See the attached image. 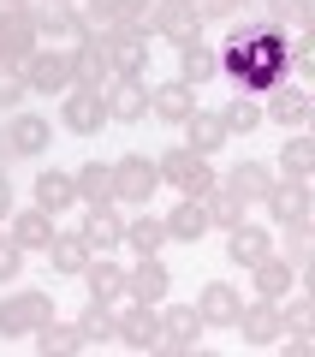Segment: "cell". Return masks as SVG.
I'll return each mask as SVG.
<instances>
[{
	"label": "cell",
	"instance_id": "cell-1",
	"mask_svg": "<svg viewBox=\"0 0 315 357\" xmlns=\"http://www.w3.org/2000/svg\"><path fill=\"white\" fill-rule=\"evenodd\" d=\"M143 30H149L155 42H173V48H185V42H202V13L197 0H155L149 18H143Z\"/></svg>",
	"mask_w": 315,
	"mask_h": 357
},
{
	"label": "cell",
	"instance_id": "cell-2",
	"mask_svg": "<svg viewBox=\"0 0 315 357\" xmlns=\"http://www.w3.org/2000/svg\"><path fill=\"white\" fill-rule=\"evenodd\" d=\"M197 345H202L197 304H173V310L155 304V351L161 357H185V351H197Z\"/></svg>",
	"mask_w": 315,
	"mask_h": 357
},
{
	"label": "cell",
	"instance_id": "cell-3",
	"mask_svg": "<svg viewBox=\"0 0 315 357\" xmlns=\"http://www.w3.org/2000/svg\"><path fill=\"white\" fill-rule=\"evenodd\" d=\"M42 321H54L48 292H6L0 298V340H30Z\"/></svg>",
	"mask_w": 315,
	"mask_h": 357
},
{
	"label": "cell",
	"instance_id": "cell-4",
	"mask_svg": "<svg viewBox=\"0 0 315 357\" xmlns=\"http://www.w3.org/2000/svg\"><path fill=\"white\" fill-rule=\"evenodd\" d=\"M101 107H107V126H137V119H149V84L137 72L107 77L101 84Z\"/></svg>",
	"mask_w": 315,
	"mask_h": 357
},
{
	"label": "cell",
	"instance_id": "cell-5",
	"mask_svg": "<svg viewBox=\"0 0 315 357\" xmlns=\"http://www.w3.org/2000/svg\"><path fill=\"white\" fill-rule=\"evenodd\" d=\"M60 126L72 131V137H95V131L107 126L101 89H89V84H66V89H60Z\"/></svg>",
	"mask_w": 315,
	"mask_h": 357
},
{
	"label": "cell",
	"instance_id": "cell-6",
	"mask_svg": "<svg viewBox=\"0 0 315 357\" xmlns=\"http://www.w3.org/2000/svg\"><path fill=\"white\" fill-rule=\"evenodd\" d=\"M101 42H107V66H114V77H125V72H137L143 77V66H149V30L143 24H114V30H101Z\"/></svg>",
	"mask_w": 315,
	"mask_h": 357
},
{
	"label": "cell",
	"instance_id": "cell-7",
	"mask_svg": "<svg viewBox=\"0 0 315 357\" xmlns=\"http://www.w3.org/2000/svg\"><path fill=\"white\" fill-rule=\"evenodd\" d=\"M30 24H36L42 42H84L89 36L84 13H77L72 0H30Z\"/></svg>",
	"mask_w": 315,
	"mask_h": 357
},
{
	"label": "cell",
	"instance_id": "cell-8",
	"mask_svg": "<svg viewBox=\"0 0 315 357\" xmlns=\"http://www.w3.org/2000/svg\"><path fill=\"white\" fill-rule=\"evenodd\" d=\"M155 191H161V173H155L149 155H125V161H114V203L143 208Z\"/></svg>",
	"mask_w": 315,
	"mask_h": 357
},
{
	"label": "cell",
	"instance_id": "cell-9",
	"mask_svg": "<svg viewBox=\"0 0 315 357\" xmlns=\"http://www.w3.org/2000/svg\"><path fill=\"white\" fill-rule=\"evenodd\" d=\"M114 310V345H125V351H155V304H131V298H119Z\"/></svg>",
	"mask_w": 315,
	"mask_h": 357
},
{
	"label": "cell",
	"instance_id": "cell-10",
	"mask_svg": "<svg viewBox=\"0 0 315 357\" xmlns=\"http://www.w3.org/2000/svg\"><path fill=\"white\" fill-rule=\"evenodd\" d=\"M232 328L244 333V345H250V351H274L279 333H286V321H279V304H274V298H256V304L238 310V321H232Z\"/></svg>",
	"mask_w": 315,
	"mask_h": 357
},
{
	"label": "cell",
	"instance_id": "cell-11",
	"mask_svg": "<svg viewBox=\"0 0 315 357\" xmlns=\"http://www.w3.org/2000/svg\"><path fill=\"white\" fill-rule=\"evenodd\" d=\"M36 48H42V36H36V24H30V6H6V13H0V60L24 66Z\"/></svg>",
	"mask_w": 315,
	"mask_h": 357
},
{
	"label": "cell",
	"instance_id": "cell-12",
	"mask_svg": "<svg viewBox=\"0 0 315 357\" xmlns=\"http://www.w3.org/2000/svg\"><path fill=\"white\" fill-rule=\"evenodd\" d=\"M24 84H30V96H60V89L72 84V60H66V48H36L24 60Z\"/></svg>",
	"mask_w": 315,
	"mask_h": 357
},
{
	"label": "cell",
	"instance_id": "cell-13",
	"mask_svg": "<svg viewBox=\"0 0 315 357\" xmlns=\"http://www.w3.org/2000/svg\"><path fill=\"white\" fill-rule=\"evenodd\" d=\"M309 178H286V173H274V185H268V220H274V227H286V220H303L309 215Z\"/></svg>",
	"mask_w": 315,
	"mask_h": 357
},
{
	"label": "cell",
	"instance_id": "cell-14",
	"mask_svg": "<svg viewBox=\"0 0 315 357\" xmlns=\"http://www.w3.org/2000/svg\"><path fill=\"white\" fill-rule=\"evenodd\" d=\"M197 84H185V77H167V84H149V114L167 119V126H185L190 114H197Z\"/></svg>",
	"mask_w": 315,
	"mask_h": 357
},
{
	"label": "cell",
	"instance_id": "cell-15",
	"mask_svg": "<svg viewBox=\"0 0 315 357\" xmlns=\"http://www.w3.org/2000/svg\"><path fill=\"white\" fill-rule=\"evenodd\" d=\"M309 89H303V84H274V89H268V96H262V119H274V126H291V131H303V126H309Z\"/></svg>",
	"mask_w": 315,
	"mask_h": 357
},
{
	"label": "cell",
	"instance_id": "cell-16",
	"mask_svg": "<svg viewBox=\"0 0 315 357\" xmlns=\"http://www.w3.org/2000/svg\"><path fill=\"white\" fill-rule=\"evenodd\" d=\"M173 292V274H167L161 256H137V268H125V298L131 304H161Z\"/></svg>",
	"mask_w": 315,
	"mask_h": 357
},
{
	"label": "cell",
	"instance_id": "cell-17",
	"mask_svg": "<svg viewBox=\"0 0 315 357\" xmlns=\"http://www.w3.org/2000/svg\"><path fill=\"white\" fill-rule=\"evenodd\" d=\"M66 60H72V84H89L101 89L107 77H114V66H107V42H101V30H89L77 48H66Z\"/></svg>",
	"mask_w": 315,
	"mask_h": 357
},
{
	"label": "cell",
	"instance_id": "cell-18",
	"mask_svg": "<svg viewBox=\"0 0 315 357\" xmlns=\"http://www.w3.org/2000/svg\"><path fill=\"white\" fill-rule=\"evenodd\" d=\"M238 310H244V292H238V286H226V280H208V286H202V298H197L202 328H232Z\"/></svg>",
	"mask_w": 315,
	"mask_h": 357
},
{
	"label": "cell",
	"instance_id": "cell-19",
	"mask_svg": "<svg viewBox=\"0 0 315 357\" xmlns=\"http://www.w3.org/2000/svg\"><path fill=\"white\" fill-rule=\"evenodd\" d=\"M77 238H84L95 256H101V250H119V244H125V220H119V208H114V203H95V208L84 215V227H77Z\"/></svg>",
	"mask_w": 315,
	"mask_h": 357
},
{
	"label": "cell",
	"instance_id": "cell-20",
	"mask_svg": "<svg viewBox=\"0 0 315 357\" xmlns=\"http://www.w3.org/2000/svg\"><path fill=\"white\" fill-rule=\"evenodd\" d=\"M244 274H250L256 298H274V304H279V298L291 292V286H298V268H291L286 256H274V250H268L262 262H250V268H244Z\"/></svg>",
	"mask_w": 315,
	"mask_h": 357
},
{
	"label": "cell",
	"instance_id": "cell-21",
	"mask_svg": "<svg viewBox=\"0 0 315 357\" xmlns=\"http://www.w3.org/2000/svg\"><path fill=\"white\" fill-rule=\"evenodd\" d=\"M161 220H167V238H173V244H202L208 232H215V227H208V215H202V203H197V197H178V203L167 208Z\"/></svg>",
	"mask_w": 315,
	"mask_h": 357
},
{
	"label": "cell",
	"instance_id": "cell-22",
	"mask_svg": "<svg viewBox=\"0 0 315 357\" xmlns=\"http://www.w3.org/2000/svg\"><path fill=\"white\" fill-rule=\"evenodd\" d=\"M30 203H36L42 215H66V208L77 203V185H72V173H60V167L36 173V185H30Z\"/></svg>",
	"mask_w": 315,
	"mask_h": 357
},
{
	"label": "cell",
	"instance_id": "cell-23",
	"mask_svg": "<svg viewBox=\"0 0 315 357\" xmlns=\"http://www.w3.org/2000/svg\"><path fill=\"white\" fill-rule=\"evenodd\" d=\"M178 131H185V149H190V155H215L220 143H226V119H220L215 107H197Z\"/></svg>",
	"mask_w": 315,
	"mask_h": 357
},
{
	"label": "cell",
	"instance_id": "cell-24",
	"mask_svg": "<svg viewBox=\"0 0 315 357\" xmlns=\"http://www.w3.org/2000/svg\"><path fill=\"white\" fill-rule=\"evenodd\" d=\"M268 250H274V238H268V227H256V220H238V227H226V256H232L238 268L262 262Z\"/></svg>",
	"mask_w": 315,
	"mask_h": 357
},
{
	"label": "cell",
	"instance_id": "cell-25",
	"mask_svg": "<svg viewBox=\"0 0 315 357\" xmlns=\"http://www.w3.org/2000/svg\"><path fill=\"white\" fill-rule=\"evenodd\" d=\"M6 220H13V238L24 244V256H30V250H48L54 232H60V227H54V215H42L36 203H30V208H13Z\"/></svg>",
	"mask_w": 315,
	"mask_h": 357
},
{
	"label": "cell",
	"instance_id": "cell-26",
	"mask_svg": "<svg viewBox=\"0 0 315 357\" xmlns=\"http://www.w3.org/2000/svg\"><path fill=\"white\" fill-rule=\"evenodd\" d=\"M6 137H13V155H18V161H30V155H42V149L54 143V126H48L42 114H13Z\"/></svg>",
	"mask_w": 315,
	"mask_h": 357
},
{
	"label": "cell",
	"instance_id": "cell-27",
	"mask_svg": "<svg viewBox=\"0 0 315 357\" xmlns=\"http://www.w3.org/2000/svg\"><path fill=\"white\" fill-rule=\"evenodd\" d=\"M77 280L89 286V304H119V298H125V268L119 262H95V256H89V268Z\"/></svg>",
	"mask_w": 315,
	"mask_h": 357
},
{
	"label": "cell",
	"instance_id": "cell-28",
	"mask_svg": "<svg viewBox=\"0 0 315 357\" xmlns=\"http://www.w3.org/2000/svg\"><path fill=\"white\" fill-rule=\"evenodd\" d=\"M30 340H36V351H42V357H77V351H89V345H84V333H77V321H60V316H54V321H42V328L30 333Z\"/></svg>",
	"mask_w": 315,
	"mask_h": 357
},
{
	"label": "cell",
	"instance_id": "cell-29",
	"mask_svg": "<svg viewBox=\"0 0 315 357\" xmlns=\"http://www.w3.org/2000/svg\"><path fill=\"white\" fill-rule=\"evenodd\" d=\"M220 185H232V191H238L244 203H262V197H268V185H274V167H268V161H232Z\"/></svg>",
	"mask_w": 315,
	"mask_h": 357
},
{
	"label": "cell",
	"instance_id": "cell-30",
	"mask_svg": "<svg viewBox=\"0 0 315 357\" xmlns=\"http://www.w3.org/2000/svg\"><path fill=\"white\" fill-rule=\"evenodd\" d=\"M178 77H185V84H215L220 77V48H208V42H185V48H178Z\"/></svg>",
	"mask_w": 315,
	"mask_h": 357
},
{
	"label": "cell",
	"instance_id": "cell-31",
	"mask_svg": "<svg viewBox=\"0 0 315 357\" xmlns=\"http://www.w3.org/2000/svg\"><path fill=\"white\" fill-rule=\"evenodd\" d=\"M72 185H77V203H114V161H84L72 173Z\"/></svg>",
	"mask_w": 315,
	"mask_h": 357
},
{
	"label": "cell",
	"instance_id": "cell-32",
	"mask_svg": "<svg viewBox=\"0 0 315 357\" xmlns=\"http://www.w3.org/2000/svg\"><path fill=\"white\" fill-rule=\"evenodd\" d=\"M89 244L77 238V232H54V244H48V262H54V274H66V280H77V274H84L89 268Z\"/></svg>",
	"mask_w": 315,
	"mask_h": 357
},
{
	"label": "cell",
	"instance_id": "cell-33",
	"mask_svg": "<svg viewBox=\"0 0 315 357\" xmlns=\"http://www.w3.org/2000/svg\"><path fill=\"white\" fill-rule=\"evenodd\" d=\"M161 244H167V220H161V215L125 220V250H131V256H161Z\"/></svg>",
	"mask_w": 315,
	"mask_h": 357
},
{
	"label": "cell",
	"instance_id": "cell-34",
	"mask_svg": "<svg viewBox=\"0 0 315 357\" xmlns=\"http://www.w3.org/2000/svg\"><path fill=\"white\" fill-rule=\"evenodd\" d=\"M244 208H250V203H244V197L232 191V185H215V191L202 197V215H208V227H220V232H226V227H238V220H244Z\"/></svg>",
	"mask_w": 315,
	"mask_h": 357
},
{
	"label": "cell",
	"instance_id": "cell-35",
	"mask_svg": "<svg viewBox=\"0 0 315 357\" xmlns=\"http://www.w3.org/2000/svg\"><path fill=\"white\" fill-rule=\"evenodd\" d=\"M220 119H226V137H250V131H262V102L256 96H232L220 107Z\"/></svg>",
	"mask_w": 315,
	"mask_h": 357
},
{
	"label": "cell",
	"instance_id": "cell-36",
	"mask_svg": "<svg viewBox=\"0 0 315 357\" xmlns=\"http://www.w3.org/2000/svg\"><path fill=\"white\" fill-rule=\"evenodd\" d=\"M309 250H315V227H309V215H303V220H286V232H279V250H274V256H286L291 268H303V262H309Z\"/></svg>",
	"mask_w": 315,
	"mask_h": 357
},
{
	"label": "cell",
	"instance_id": "cell-37",
	"mask_svg": "<svg viewBox=\"0 0 315 357\" xmlns=\"http://www.w3.org/2000/svg\"><path fill=\"white\" fill-rule=\"evenodd\" d=\"M279 173H286V178H309L315 173V143L303 137V131L279 143Z\"/></svg>",
	"mask_w": 315,
	"mask_h": 357
},
{
	"label": "cell",
	"instance_id": "cell-38",
	"mask_svg": "<svg viewBox=\"0 0 315 357\" xmlns=\"http://www.w3.org/2000/svg\"><path fill=\"white\" fill-rule=\"evenodd\" d=\"M215 185H220V173H215V161H208V155H190V167H185V178H178L173 191H178V197H197V203H202V197L215 191Z\"/></svg>",
	"mask_w": 315,
	"mask_h": 357
},
{
	"label": "cell",
	"instance_id": "cell-39",
	"mask_svg": "<svg viewBox=\"0 0 315 357\" xmlns=\"http://www.w3.org/2000/svg\"><path fill=\"white\" fill-rule=\"evenodd\" d=\"M77 333H84V345H114V310L89 304L84 316H77Z\"/></svg>",
	"mask_w": 315,
	"mask_h": 357
},
{
	"label": "cell",
	"instance_id": "cell-40",
	"mask_svg": "<svg viewBox=\"0 0 315 357\" xmlns=\"http://www.w3.org/2000/svg\"><path fill=\"white\" fill-rule=\"evenodd\" d=\"M18 274H24V244L13 232H0V286H13Z\"/></svg>",
	"mask_w": 315,
	"mask_h": 357
},
{
	"label": "cell",
	"instance_id": "cell-41",
	"mask_svg": "<svg viewBox=\"0 0 315 357\" xmlns=\"http://www.w3.org/2000/svg\"><path fill=\"white\" fill-rule=\"evenodd\" d=\"M30 96V84H24V66H6L0 60V107H18Z\"/></svg>",
	"mask_w": 315,
	"mask_h": 357
},
{
	"label": "cell",
	"instance_id": "cell-42",
	"mask_svg": "<svg viewBox=\"0 0 315 357\" xmlns=\"http://www.w3.org/2000/svg\"><path fill=\"white\" fill-rule=\"evenodd\" d=\"M185 167H190V149H185V143H173V149L155 161V173H161V185H178V178H185Z\"/></svg>",
	"mask_w": 315,
	"mask_h": 357
},
{
	"label": "cell",
	"instance_id": "cell-43",
	"mask_svg": "<svg viewBox=\"0 0 315 357\" xmlns=\"http://www.w3.org/2000/svg\"><path fill=\"white\" fill-rule=\"evenodd\" d=\"M197 13H202V24H238V0H197Z\"/></svg>",
	"mask_w": 315,
	"mask_h": 357
},
{
	"label": "cell",
	"instance_id": "cell-44",
	"mask_svg": "<svg viewBox=\"0 0 315 357\" xmlns=\"http://www.w3.org/2000/svg\"><path fill=\"white\" fill-rule=\"evenodd\" d=\"M274 6H279V0H238V18H250V24H274Z\"/></svg>",
	"mask_w": 315,
	"mask_h": 357
},
{
	"label": "cell",
	"instance_id": "cell-45",
	"mask_svg": "<svg viewBox=\"0 0 315 357\" xmlns=\"http://www.w3.org/2000/svg\"><path fill=\"white\" fill-rule=\"evenodd\" d=\"M155 0H119V24H143Z\"/></svg>",
	"mask_w": 315,
	"mask_h": 357
},
{
	"label": "cell",
	"instance_id": "cell-46",
	"mask_svg": "<svg viewBox=\"0 0 315 357\" xmlns=\"http://www.w3.org/2000/svg\"><path fill=\"white\" fill-rule=\"evenodd\" d=\"M13 208H18V203H13V178H6V173H0V220H6V215H13Z\"/></svg>",
	"mask_w": 315,
	"mask_h": 357
},
{
	"label": "cell",
	"instance_id": "cell-47",
	"mask_svg": "<svg viewBox=\"0 0 315 357\" xmlns=\"http://www.w3.org/2000/svg\"><path fill=\"white\" fill-rule=\"evenodd\" d=\"M18 155H13V137H6V131H0V173H6V167H13Z\"/></svg>",
	"mask_w": 315,
	"mask_h": 357
},
{
	"label": "cell",
	"instance_id": "cell-48",
	"mask_svg": "<svg viewBox=\"0 0 315 357\" xmlns=\"http://www.w3.org/2000/svg\"><path fill=\"white\" fill-rule=\"evenodd\" d=\"M6 6H30V0H0V13H6Z\"/></svg>",
	"mask_w": 315,
	"mask_h": 357
},
{
	"label": "cell",
	"instance_id": "cell-49",
	"mask_svg": "<svg viewBox=\"0 0 315 357\" xmlns=\"http://www.w3.org/2000/svg\"><path fill=\"white\" fill-rule=\"evenodd\" d=\"M72 6H77V0H72Z\"/></svg>",
	"mask_w": 315,
	"mask_h": 357
}]
</instances>
